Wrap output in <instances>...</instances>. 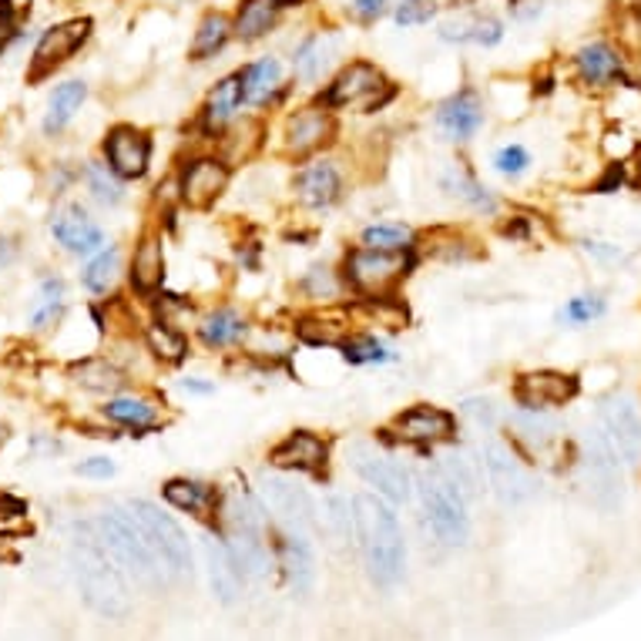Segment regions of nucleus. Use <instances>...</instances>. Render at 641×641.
Segmentation results:
<instances>
[{
    "mask_svg": "<svg viewBox=\"0 0 641 641\" xmlns=\"http://www.w3.org/2000/svg\"><path fill=\"white\" fill-rule=\"evenodd\" d=\"M353 541L363 554L373 585L383 592L396 588L406 567V544H403L400 517L380 494L353 497Z\"/></svg>",
    "mask_w": 641,
    "mask_h": 641,
    "instance_id": "obj_1",
    "label": "nucleus"
},
{
    "mask_svg": "<svg viewBox=\"0 0 641 641\" xmlns=\"http://www.w3.org/2000/svg\"><path fill=\"white\" fill-rule=\"evenodd\" d=\"M71 564H75L78 588H81L88 608H94L104 618H125L132 611V595H128V585L122 577V567L111 561V554L98 541L91 524L78 535V541L71 548Z\"/></svg>",
    "mask_w": 641,
    "mask_h": 641,
    "instance_id": "obj_2",
    "label": "nucleus"
},
{
    "mask_svg": "<svg viewBox=\"0 0 641 641\" xmlns=\"http://www.w3.org/2000/svg\"><path fill=\"white\" fill-rule=\"evenodd\" d=\"M91 528H94L98 541L104 544V551L111 554V561L119 564L132 581H138V585H145V588L165 585L168 574H165L161 561L155 558L148 538L142 535L138 520L132 517L128 507H108Z\"/></svg>",
    "mask_w": 641,
    "mask_h": 641,
    "instance_id": "obj_3",
    "label": "nucleus"
},
{
    "mask_svg": "<svg viewBox=\"0 0 641 641\" xmlns=\"http://www.w3.org/2000/svg\"><path fill=\"white\" fill-rule=\"evenodd\" d=\"M417 487H420V501H424V510H427L434 535L447 548L468 544V538H471L468 497H463L460 487L443 474L440 463H430V468L417 477Z\"/></svg>",
    "mask_w": 641,
    "mask_h": 641,
    "instance_id": "obj_4",
    "label": "nucleus"
},
{
    "mask_svg": "<svg viewBox=\"0 0 641 641\" xmlns=\"http://www.w3.org/2000/svg\"><path fill=\"white\" fill-rule=\"evenodd\" d=\"M414 269V249H373L360 246L353 252H346L342 262V279L349 289H357L367 300L393 296L396 285L411 275Z\"/></svg>",
    "mask_w": 641,
    "mask_h": 641,
    "instance_id": "obj_5",
    "label": "nucleus"
},
{
    "mask_svg": "<svg viewBox=\"0 0 641 641\" xmlns=\"http://www.w3.org/2000/svg\"><path fill=\"white\" fill-rule=\"evenodd\" d=\"M393 85L386 81V75L373 65V61H363V57H357V61H349L333 81L329 88L323 91V104L339 111V108H357V111H380L390 98H393Z\"/></svg>",
    "mask_w": 641,
    "mask_h": 641,
    "instance_id": "obj_6",
    "label": "nucleus"
},
{
    "mask_svg": "<svg viewBox=\"0 0 641 641\" xmlns=\"http://www.w3.org/2000/svg\"><path fill=\"white\" fill-rule=\"evenodd\" d=\"M128 510L138 520V528L148 538L155 558L161 561L165 574L168 577H185L192 571V548H189L185 531L151 501H132Z\"/></svg>",
    "mask_w": 641,
    "mask_h": 641,
    "instance_id": "obj_7",
    "label": "nucleus"
},
{
    "mask_svg": "<svg viewBox=\"0 0 641 641\" xmlns=\"http://www.w3.org/2000/svg\"><path fill=\"white\" fill-rule=\"evenodd\" d=\"M386 440L393 443H406V447H417V450H430L440 443H450L457 437V417L443 406L434 403H414L406 406L403 414L393 417V424L383 430Z\"/></svg>",
    "mask_w": 641,
    "mask_h": 641,
    "instance_id": "obj_8",
    "label": "nucleus"
},
{
    "mask_svg": "<svg viewBox=\"0 0 641 641\" xmlns=\"http://www.w3.org/2000/svg\"><path fill=\"white\" fill-rule=\"evenodd\" d=\"M581 481L588 487L592 504L601 510H615L621 504V468H618V453L608 443L601 430H588L585 437V457H581Z\"/></svg>",
    "mask_w": 641,
    "mask_h": 641,
    "instance_id": "obj_9",
    "label": "nucleus"
},
{
    "mask_svg": "<svg viewBox=\"0 0 641 641\" xmlns=\"http://www.w3.org/2000/svg\"><path fill=\"white\" fill-rule=\"evenodd\" d=\"M91 21L88 18H71L65 24H54L50 31L41 34L34 54H31V68H27V81L37 85L44 78H50L61 65H68L71 57L88 44L91 37Z\"/></svg>",
    "mask_w": 641,
    "mask_h": 641,
    "instance_id": "obj_10",
    "label": "nucleus"
},
{
    "mask_svg": "<svg viewBox=\"0 0 641 641\" xmlns=\"http://www.w3.org/2000/svg\"><path fill=\"white\" fill-rule=\"evenodd\" d=\"M349 463H353V471L360 474V481L367 487H373L383 501L406 504L414 497V474L406 471L400 460H393L386 453H376L370 447H353L349 450Z\"/></svg>",
    "mask_w": 641,
    "mask_h": 641,
    "instance_id": "obj_11",
    "label": "nucleus"
},
{
    "mask_svg": "<svg viewBox=\"0 0 641 641\" xmlns=\"http://www.w3.org/2000/svg\"><path fill=\"white\" fill-rule=\"evenodd\" d=\"M581 383L564 370H528L514 383V400L520 411H558L577 396Z\"/></svg>",
    "mask_w": 641,
    "mask_h": 641,
    "instance_id": "obj_12",
    "label": "nucleus"
},
{
    "mask_svg": "<svg viewBox=\"0 0 641 641\" xmlns=\"http://www.w3.org/2000/svg\"><path fill=\"white\" fill-rule=\"evenodd\" d=\"M269 463L279 471H285V474L326 477V471H329V440L313 434V430H293L269 450Z\"/></svg>",
    "mask_w": 641,
    "mask_h": 641,
    "instance_id": "obj_13",
    "label": "nucleus"
},
{
    "mask_svg": "<svg viewBox=\"0 0 641 641\" xmlns=\"http://www.w3.org/2000/svg\"><path fill=\"white\" fill-rule=\"evenodd\" d=\"M333 135H336L333 108H326L319 101V104L300 108L296 114H289V119H285L282 151L289 158H306V155H316L319 148H326L333 142Z\"/></svg>",
    "mask_w": 641,
    "mask_h": 641,
    "instance_id": "obj_14",
    "label": "nucleus"
},
{
    "mask_svg": "<svg viewBox=\"0 0 641 641\" xmlns=\"http://www.w3.org/2000/svg\"><path fill=\"white\" fill-rule=\"evenodd\" d=\"M481 460H484L487 481H491L494 494L501 497V504L517 507V504L535 497V481H531L528 471L520 468V460L510 453V447H504L497 440H487L484 450H481Z\"/></svg>",
    "mask_w": 641,
    "mask_h": 641,
    "instance_id": "obj_15",
    "label": "nucleus"
},
{
    "mask_svg": "<svg viewBox=\"0 0 641 641\" xmlns=\"http://www.w3.org/2000/svg\"><path fill=\"white\" fill-rule=\"evenodd\" d=\"M259 494L266 501V507H272L289 528H296V531H316V504L310 497L306 487H300L296 481H289L282 474H262L259 477Z\"/></svg>",
    "mask_w": 641,
    "mask_h": 641,
    "instance_id": "obj_16",
    "label": "nucleus"
},
{
    "mask_svg": "<svg viewBox=\"0 0 641 641\" xmlns=\"http://www.w3.org/2000/svg\"><path fill=\"white\" fill-rule=\"evenodd\" d=\"M104 158H108V168L119 175V179H128V182L145 179L148 165H151L148 132L135 128V125H114L104 135Z\"/></svg>",
    "mask_w": 641,
    "mask_h": 641,
    "instance_id": "obj_17",
    "label": "nucleus"
},
{
    "mask_svg": "<svg viewBox=\"0 0 641 641\" xmlns=\"http://www.w3.org/2000/svg\"><path fill=\"white\" fill-rule=\"evenodd\" d=\"M228 179H232V168L222 158H209V155L192 158L182 168L179 199H182V205H189L195 212H205L222 199V192L228 189Z\"/></svg>",
    "mask_w": 641,
    "mask_h": 641,
    "instance_id": "obj_18",
    "label": "nucleus"
},
{
    "mask_svg": "<svg viewBox=\"0 0 641 641\" xmlns=\"http://www.w3.org/2000/svg\"><path fill=\"white\" fill-rule=\"evenodd\" d=\"M601 434L625 463L641 460V411L631 396H608L601 403Z\"/></svg>",
    "mask_w": 641,
    "mask_h": 641,
    "instance_id": "obj_19",
    "label": "nucleus"
},
{
    "mask_svg": "<svg viewBox=\"0 0 641 641\" xmlns=\"http://www.w3.org/2000/svg\"><path fill=\"white\" fill-rule=\"evenodd\" d=\"M487 122L484 111V98L474 88H463L457 94H450L440 108H437V128L447 142H471Z\"/></svg>",
    "mask_w": 641,
    "mask_h": 641,
    "instance_id": "obj_20",
    "label": "nucleus"
},
{
    "mask_svg": "<svg viewBox=\"0 0 641 641\" xmlns=\"http://www.w3.org/2000/svg\"><path fill=\"white\" fill-rule=\"evenodd\" d=\"M574 75L585 88H618L631 85L625 75V57L608 41H592L574 54Z\"/></svg>",
    "mask_w": 641,
    "mask_h": 641,
    "instance_id": "obj_21",
    "label": "nucleus"
},
{
    "mask_svg": "<svg viewBox=\"0 0 641 641\" xmlns=\"http://www.w3.org/2000/svg\"><path fill=\"white\" fill-rule=\"evenodd\" d=\"M50 232L75 256H91L104 249V228L78 202H68L50 215Z\"/></svg>",
    "mask_w": 641,
    "mask_h": 641,
    "instance_id": "obj_22",
    "label": "nucleus"
},
{
    "mask_svg": "<svg viewBox=\"0 0 641 641\" xmlns=\"http://www.w3.org/2000/svg\"><path fill=\"white\" fill-rule=\"evenodd\" d=\"M293 192L306 209H329L342 199V171L336 168V161L326 158L310 161L296 171Z\"/></svg>",
    "mask_w": 641,
    "mask_h": 641,
    "instance_id": "obj_23",
    "label": "nucleus"
},
{
    "mask_svg": "<svg viewBox=\"0 0 641 641\" xmlns=\"http://www.w3.org/2000/svg\"><path fill=\"white\" fill-rule=\"evenodd\" d=\"M279 567L285 574V585L293 588V595L306 598L316 585V558L313 544L306 541V531L289 528L279 538Z\"/></svg>",
    "mask_w": 641,
    "mask_h": 641,
    "instance_id": "obj_24",
    "label": "nucleus"
},
{
    "mask_svg": "<svg viewBox=\"0 0 641 641\" xmlns=\"http://www.w3.org/2000/svg\"><path fill=\"white\" fill-rule=\"evenodd\" d=\"M202 558H205V571H209L212 595H215L222 605L239 601V598H243V585H246V574L239 571L236 558L228 554L225 541L215 538V535H205V538H202Z\"/></svg>",
    "mask_w": 641,
    "mask_h": 641,
    "instance_id": "obj_25",
    "label": "nucleus"
},
{
    "mask_svg": "<svg viewBox=\"0 0 641 641\" xmlns=\"http://www.w3.org/2000/svg\"><path fill=\"white\" fill-rule=\"evenodd\" d=\"M161 497L171 504V507H179L205 524H218V487L215 484H205V481H195V477H171L165 481L161 487Z\"/></svg>",
    "mask_w": 641,
    "mask_h": 641,
    "instance_id": "obj_26",
    "label": "nucleus"
},
{
    "mask_svg": "<svg viewBox=\"0 0 641 641\" xmlns=\"http://www.w3.org/2000/svg\"><path fill=\"white\" fill-rule=\"evenodd\" d=\"M132 285L142 296H155L161 282H165V243L161 232L148 228L142 232V239L135 243V256H132Z\"/></svg>",
    "mask_w": 641,
    "mask_h": 641,
    "instance_id": "obj_27",
    "label": "nucleus"
},
{
    "mask_svg": "<svg viewBox=\"0 0 641 641\" xmlns=\"http://www.w3.org/2000/svg\"><path fill=\"white\" fill-rule=\"evenodd\" d=\"M222 541L246 577H266L272 571V554H269L262 528H225Z\"/></svg>",
    "mask_w": 641,
    "mask_h": 641,
    "instance_id": "obj_28",
    "label": "nucleus"
},
{
    "mask_svg": "<svg viewBox=\"0 0 641 641\" xmlns=\"http://www.w3.org/2000/svg\"><path fill=\"white\" fill-rule=\"evenodd\" d=\"M239 88H243V104L262 108L282 91V61L272 54L259 57V61L246 65L239 71Z\"/></svg>",
    "mask_w": 641,
    "mask_h": 641,
    "instance_id": "obj_29",
    "label": "nucleus"
},
{
    "mask_svg": "<svg viewBox=\"0 0 641 641\" xmlns=\"http://www.w3.org/2000/svg\"><path fill=\"white\" fill-rule=\"evenodd\" d=\"M510 430H514V443L531 453L541 457L561 434V424L554 417H548V411H517L510 417Z\"/></svg>",
    "mask_w": 641,
    "mask_h": 641,
    "instance_id": "obj_30",
    "label": "nucleus"
},
{
    "mask_svg": "<svg viewBox=\"0 0 641 641\" xmlns=\"http://www.w3.org/2000/svg\"><path fill=\"white\" fill-rule=\"evenodd\" d=\"M243 108V88H239V75H228L222 78L209 98H205V108H202V128L209 135H218L232 125V119H236V111Z\"/></svg>",
    "mask_w": 641,
    "mask_h": 641,
    "instance_id": "obj_31",
    "label": "nucleus"
},
{
    "mask_svg": "<svg viewBox=\"0 0 641 641\" xmlns=\"http://www.w3.org/2000/svg\"><path fill=\"white\" fill-rule=\"evenodd\" d=\"M282 11H285L282 0H239L236 14H232V34L246 44H252L275 27Z\"/></svg>",
    "mask_w": 641,
    "mask_h": 641,
    "instance_id": "obj_32",
    "label": "nucleus"
},
{
    "mask_svg": "<svg viewBox=\"0 0 641 641\" xmlns=\"http://www.w3.org/2000/svg\"><path fill=\"white\" fill-rule=\"evenodd\" d=\"M440 189L450 195V199H457L460 205H468V209H474V212H481V215H497V199L491 195V189H484L474 175L468 171V168H460V165H453V168H447L443 175H440Z\"/></svg>",
    "mask_w": 641,
    "mask_h": 641,
    "instance_id": "obj_33",
    "label": "nucleus"
},
{
    "mask_svg": "<svg viewBox=\"0 0 641 641\" xmlns=\"http://www.w3.org/2000/svg\"><path fill=\"white\" fill-rule=\"evenodd\" d=\"M333 57H336V37H329L326 31H316L296 47L293 71L303 85H316L326 75V68L333 65Z\"/></svg>",
    "mask_w": 641,
    "mask_h": 641,
    "instance_id": "obj_34",
    "label": "nucleus"
},
{
    "mask_svg": "<svg viewBox=\"0 0 641 641\" xmlns=\"http://www.w3.org/2000/svg\"><path fill=\"white\" fill-rule=\"evenodd\" d=\"M101 414L111 424L128 427V430H151L161 420L155 400H148V396H114L101 406Z\"/></svg>",
    "mask_w": 641,
    "mask_h": 641,
    "instance_id": "obj_35",
    "label": "nucleus"
},
{
    "mask_svg": "<svg viewBox=\"0 0 641 641\" xmlns=\"http://www.w3.org/2000/svg\"><path fill=\"white\" fill-rule=\"evenodd\" d=\"M443 474L460 487L463 497H477L484 487V460L481 453L468 450V447H453L443 460H440Z\"/></svg>",
    "mask_w": 641,
    "mask_h": 641,
    "instance_id": "obj_36",
    "label": "nucleus"
},
{
    "mask_svg": "<svg viewBox=\"0 0 641 641\" xmlns=\"http://www.w3.org/2000/svg\"><path fill=\"white\" fill-rule=\"evenodd\" d=\"M88 98V85L85 81H65V85H57L50 101H47V119H44V132L47 135H57V132H65L71 125V119L81 111Z\"/></svg>",
    "mask_w": 641,
    "mask_h": 641,
    "instance_id": "obj_37",
    "label": "nucleus"
},
{
    "mask_svg": "<svg viewBox=\"0 0 641 641\" xmlns=\"http://www.w3.org/2000/svg\"><path fill=\"white\" fill-rule=\"evenodd\" d=\"M71 376H75L78 386H85L91 393H119L128 383L125 370H119L108 357H88V360L75 363Z\"/></svg>",
    "mask_w": 641,
    "mask_h": 641,
    "instance_id": "obj_38",
    "label": "nucleus"
},
{
    "mask_svg": "<svg viewBox=\"0 0 641 641\" xmlns=\"http://www.w3.org/2000/svg\"><path fill=\"white\" fill-rule=\"evenodd\" d=\"M232 37H236L232 34V18L222 11H205V18L195 27V41H192L189 57L192 61H209V57H215Z\"/></svg>",
    "mask_w": 641,
    "mask_h": 641,
    "instance_id": "obj_39",
    "label": "nucleus"
},
{
    "mask_svg": "<svg viewBox=\"0 0 641 641\" xmlns=\"http://www.w3.org/2000/svg\"><path fill=\"white\" fill-rule=\"evenodd\" d=\"M249 333L246 319L236 310H215L199 323V339L209 349H225V346H236L243 342V336Z\"/></svg>",
    "mask_w": 641,
    "mask_h": 641,
    "instance_id": "obj_40",
    "label": "nucleus"
},
{
    "mask_svg": "<svg viewBox=\"0 0 641 641\" xmlns=\"http://www.w3.org/2000/svg\"><path fill=\"white\" fill-rule=\"evenodd\" d=\"M65 300H68V289H65V282L61 279H44L41 285H37V296H34V303H31V313H27V319H31V326L34 329H47V326H54L57 319H61V313H65Z\"/></svg>",
    "mask_w": 641,
    "mask_h": 641,
    "instance_id": "obj_41",
    "label": "nucleus"
},
{
    "mask_svg": "<svg viewBox=\"0 0 641 641\" xmlns=\"http://www.w3.org/2000/svg\"><path fill=\"white\" fill-rule=\"evenodd\" d=\"M336 349L342 353V360L353 363V367H370V363H390L393 360V349L383 346L370 333H346V339Z\"/></svg>",
    "mask_w": 641,
    "mask_h": 641,
    "instance_id": "obj_42",
    "label": "nucleus"
},
{
    "mask_svg": "<svg viewBox=\"0 0 641 641\" xmlns=\"http://www.w3.org/2000/svg\"><path fill=\"white\" fill-rule=\"evenodd\" d=\"M119 272H122V252L119 246H108V249H98V256L85 266L81 282L88 293H108V289L119 282Z\"/></svg>",
    "mask_w": 641,
    "mask_h": 641,
    "instance_id": "obj_43",
    "label": "nucleus"
},
{
    "mask_svg": "<svg viewBox=\"0 0 641 641\" xmlns=\"http://www.w3.org/2000/svg\"><path fill=\"white\" fill-rule=\"evenodd\" d=\"M148 346H151V353L161 360V363H182L189 357V339L182 329H175L171 323H151L148 326Z\"/></svg>",
    "mask_w": 641,
    "mask_h": 641,
    "instance_id": "obj_44",
    "label": "nucleus"
},
{
    "mask_svg": "<svg viewBox=\"0 0 641 641\" xmlns=\"http://www.w3.org/2000/svg\"><path fill=\"white\" fill-rule=\"evenodd\" d=\"M85 185L91 192V199L104 209H114V205H122L125 202V189H122V179L114 175L108 165L101 161H91L85 168Z\"/></svg>",
    "mask_w": 641,
    "mask_h": 641,
    "instance_id": "obj_45",
    "label": "nucleus"
},
{
    "mask_svg": "<svg viewBox=\"0 0 641 641\" xmlns=\"http://www.w3.org/2000/svg\"><path fill=\"white\" fill-rule=\"evenodd\" d=\"M323 528L336 544H349L353 541V504L339 494H329L323 501Z\"/></svg>",
    "mask_w": 641,
    "mask_h": 641,
    "instance_id": "obj_46",
    "label": "nucleus"
},
{
    "mask_svg": "<svg viewBox=\"0 0 641 641\" xmlns=\"http://www.w3.org/2000/svg\"><path fill=\"white\" fill-rule=\"evenodd\" d=\"M443 236H447V239H440V232H434V236H427L424 252H427V256H434V259H443V262H468V259H477V256H481V249H471L474 243L463 239L460 232L443 228Z\"/></svg>",
    "mask_w": 641,
    "mask_h": 641,
    "instance_id": "obj_47",
    "label": "nucleus"
},
{
    "mask_svg": "<svg viewBox=\"0 0 641 641\" xmlns=\"http://www.w3.org/2000/svg\"><path fill=\"white\" fill-rule=\"evenodd\" d=\"M360 239H363V246H373V249H414V243H417L414 228L393 225V222L363 228V236H360Z\"/></svg>",
    "mask_w": 641,
    "mask_h": 641,
    "instance_id": "obj_48",
    "label": "nucleus"
},
{
    "mask_svg": "<svg viewBox=\"0 0 641 641\" xmlns=\"http://www.w3.org/2000/svg\"><path fill=\"white\" fill-rule=\"evenodd\" d=\"M342 285H346V279H339L333 269L316 266V269H310L306 279H303V293H306L310 300H316V303H333V300H339Z\"/></svg>",
    "mask_w": 641,
    "mask_h": 641,
    "instance_id": "obj_49",
    "label": "nucleus"
},
{
    "mask_svg": "<svg viewBox=\"0 0 641 641\" xmlns=\"http://www.w3.org/2000/svg\"><path fill=\"white\" fill-rule=\"evenodd\" d=\"M437 8H440V0H400L393 11V21L396 27H420L437 18Z\"/></svg>",
    "mask_w": 641,
    "mask_h": 641,
    "instance_id": "obj_50",
    "label": "nucleus"
},
{
    "mask_svg": "<svg viewBox=\"0 0 641 641\" xmlns=\"http://www.w3.org/2000/svg\"><path fill=\"white\" fill-rule=\"evenodd\" d=\"M605 316V300L601 296H574L564 310H561V323L567 326H585L592 319H601Z\"/></svg>",
    "mask_w": 641,
    "mask_h": 641,
    "instance_id": "obj_51",
    "label": "nucleus"
},
{
    "mask_svg": "<svg viewBox=\"0 0 641 641\" xmlns=\"http://www.w3.org/2000/svg\"><path fill=\"white\" fill-rule=\"evenodd\" d=\"M528 165H531V155H528V148H524V145H504L494 155V168L501 175H507V179H517V175H524V171H528Z\"/></svg>",
    "mask_w": 641,
    "mask_h": 641,
    "instance_id": "obj_52",
    "label": "nucleus"
},
{
    "mask_svg": "<svg viewBox=\"0 0 641 641\" xmlns=\"http://www.w3.org/2000/svg\"><path fill=\"white\" fill-rule=\"evenodd\" d=\"M471 41L481 44V47H497V44L504 41V21L494 18V14L474 18V24H471Z\"/></svg>",
    "mask_w": 641,
    "mask_h": 641,
    "instance_id": "obj_53",
    "label": "nucleus"
},
{
    "mask_svg": "<svg viewBox=\"0 0 641 641\" xmlns=\"http://www.w3.org/2000/svg\"><path fill=\"white\" fill-rule=\"evenodd\" d=\"M460 411H463V417H471L477 427H484V430H491L494 424H497V406H494V400H487V396H471V400H463L460 403Z\"/></svg>",
    "mask_w": 641,
    "mask_h": 641,
    "instance_id": "obj_54",
    "label": "nucleus"
},
{
    "mask_svg": "<svg viewBox=\"0 0 641 641\" xmlns=\"http://www.w3.org/2000/svg\"><path fill=\"white\" fill-rule=\"evenodd\" d=\"M507 11L517 24H531L541 18L544 11V0H507Z\"/></svg>",
    "mask_w": 641,
    "mask_h": 641,
    "instance_id": "obj_55",
    "label": "nucleus"
},
{
    "mask_svg": "<svg viewBox=\"0 0 641 641\" xmlns=\"http://www.w3.org/2000/svg\"><path fill=\"white\" fill-rule=\"evenodd\" d=\"M471 24H474V18H453V21H443V24H440V41L468 44V41H471Z\"/></svg>",
    "mask_w": 641,
    "mask_h": 641,
    "instance_id": "obj_56",
    "label": "nucleus"
},
{
    "mask_svg": "<svg viewBox=\"0 0 641 641\" xmlns=\"http://www.w3.org/2000/svg\"><path fill=\"white\" fill-rule=\"evenodd\" d=\"M390 8V0H353V18L360 24H376Z\"/></svg>",
    "mask_w": 641,
    "mask_h": 641,
    "instance_id": "obj_57",
    "label": "nucleus"
},
{
    "mask_svg": "<svg viewBox=\"0 0 641 641\" xmlns=\"http://www.w3.org/2000/svg\"><path fill=\"white\" fill-rule=\"evenodd\" d=\"M78 474L81 477H94V481H108L114 474V463L108 457H91V460L78 463Z\"/></svg>",
    "mask_w": 641,
    "mask_h": 641,
    "instance_id": "obj_58",
    "label": "nucleus"
},
{
    "mask_svg": "<svg viewBox=\"0 0 641 641\" xmlns=\"http://www.w3.org/2000/svg\"><path fill=\"white\" fill-rule=\"evenodd\" d=\"M11 34H14V4L11 0H0V47H4Z\"/></svg>",
    "mask_w": 641,
    "mask_h": 641,
    "instance_id": "obj_59",
    "label": "nucleus"
},
{
    "mask_svg": "<svg viewBox=\"0 0 641 641\" xmlns=\"http://www.w3.org/2000/svg\"><path fill=\"white\" fill-rule=\"evenodd\" d=\"M581 246H585V252L588 256H595V259H621V249L618 246H608V243H581Z\"/></svg>",
    "mask_w": 641,
    "mask_h": 641,
    "instance_id": "obj_60",
    "label": "nucleus"
},
{
    "mask_svg": "<svg viewBox=\"0 0 641 641\" xmlns=\"http://www.w3.org/2000/svg\"><path fill=\"white\" fill-rule=\"evenodd\" d=\"M182 390H185V393H212L215 386H212V383H202V380H195V376H189V380H182Z\"/></svg>",
    "mask_w": 641,
    "mask_h": 641,
    "instance_id": "obj_61",
    "label": "nucleus"
},
{
    "mask_svg": "<svg viewBox=\"0 0 641 641\" xmlns=\"http://www.w3.org/2000/svg\"><path fill=\"white\" fill-rule=\"evenodd\" d=\"M303 4H313V0H282V8H303Z\"/></svg>",
    "mask_w": 641,
    "mask_h": 641,
    "instance_id": "obj_62",
    "label": "nucleus"
},
{
    "mask_svg": "<svg viewBox=\"0 0 641 641\" xmlns=\"http://www.w3.org/2000/svg\"><path fill=\"white\" fill-rule=\"evenodd\" d=\"M4 440H8V427H4V424H0V443H4Z\"/></svg>",
    "mask_w": 641,
    "mask_h": 641,
    "instance_id": "obj_63",
    "label": "nucleus"
},
{
    "mask_svg": "<svg viewBox=\"0 0 641 641\" xmlns=\"http://www.w3.org/2000/svg\"><path fill=\"white\" fill-rule=\"evenodd\" d=\"M634 185H641V171H638V179H634Z\"/></svg>",
    "mask_w": 641,
    "mask_h": 641,
    "instance_id": "obj_64",
    "label": "nucleus"
}]
</instances>
